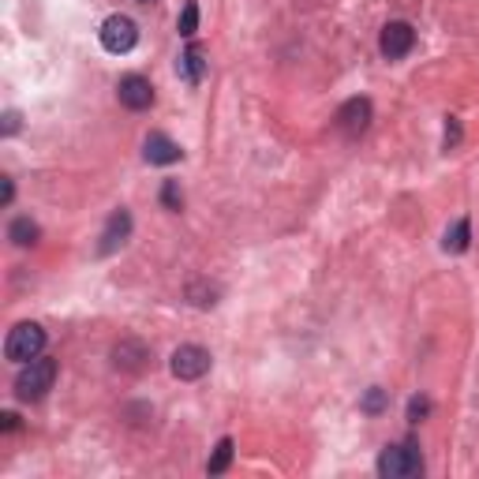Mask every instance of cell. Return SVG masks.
Listing matches in <instances>:
<instances>
[{
    "label": "cell",
    "instance_id": "20",
    "mask_svg": "<svg viewBox=\"0 0 479 479\" xmlns=\"http://www.w3.org/2000/svg\"><path fill=\"white\" fill-rule=\"evenodd\" d=\"M457 139H461V127H457V120L450 116V127H445V150H450Z\"/></svg>",
    "mask_w": 479,
    "mask_h": 479
},
{
    "label": "cell",
    "instance_id": "9",
    "mask_svg": "<svg viewBox=\"0 0 479 479\" xmlns=\"http://www.w3.org/2000/svg\"><path fill=\"white\" fill-rule=\"evenodd\" d=\"M127 236H132V214H127V210L120 206V210H113L109 221H105V233H102L98 251H102V254H113Z\"/></svg>",
    "mask_w": 479,
    "mask_h": 479
},
{
    "label": "cell",
    "instance_id": "24",
    "mask_svg": "<svg viewBox=\"0 0 479 479\" xmlns=\"http://www.w3.org/2000/svg\"><path fill=\"white\" fill-rule=\"evenodd\" d=\"M139 5H154V0H139Z\"/></svg>",
    "mask_w": 479,
    "mask_h": 479
},
{
    "label": "cell",
    "instance_id": "19",
    "mask_svg": "<svg viewBox=\"0 0 479 479\" xmlns=\"http://www.w3.org/2000/svg\"><path fill=\"white\" fill-rule=\"evenodd\" d=\"M162 203L169 206V210H180V187H176V180H165V187H162Z\"/></svg>",
    "mask_w": 479,
    "mask_h": 479
},
{
    "label": "cell",
    "instance_id": "6",
    "mask_svg": "<svg viewBox=\"0 0 479 479\" xmlns=\"http://www.w3.org/2000/svg\"><path fill=\"white\" fill-rule=\"evenodd\" d=\"M412 45H416V30H412L404 19H394L382 26V35H378V49L386 60H401L412 53Z\"/></svg>",
    "mask_w": 479,
    "mask_h": 479
},
{
    "label": "cell",
    "instance_id": "14",
    "mask_svg": "<svg viewBox=\"0 0 479 479\" xmlns=\"http://www.w3.org/2000/svg\"><path fill=\"white\" fill-rule=\"evenodd\" d=\"M38 236H42V229H38V221H30V217H15L8 225V240L15 247H35Z\"/></svg>",
    "mask_w": 479,
    "mask_h": 479
},
{
    "label": "cell",
    "instance_id": "18",
    "mask_svg": "<svg viewBox=\"0 0 479 479\" xmlns=\"http://www.w3.org/2000/svg\"><path fill=\"white\" fill-rule=\"evenodd\" d=\"M427 412H431V401H427V397H412V401H408V420H412V424H420Z\"/></svg>",
    "mask_w": 479,
    "mask_h": 479
},
{
    "label": "cell",
    "instance_id": "3",
    "mask_svg": "<svg viewBox=\"0 0 479 479\" xmlns=\"http://www.w3.org/2000/svg\"><path fill=\"white\" fill-rule=\"evenodd\" d=\"M42 348H45V330L38 323H19L5 337V356L12 364H30L35 356H42Z\"/></svg>",
    "mask_w": 479,
    "mask_h": 479
},
{
    "label": "cell",
    "instance_id": "23",
    "mask_svg": "<svg viewBox=\"0 0 479 479\" xmlns=\"http://www.w3.org/2000/svg\"><path fill=\"white\" fill-rule=\"evenodd\" d=\"M0 199L12 203V180H8V176H5V191H0Z\"/></svg>",
    "mask_w": 479,
    "mask_h": 479
},
{
    "label": "cell",
    "instance_id": "8",
    "mask_svg": "<svg viewBox=\"0 0 479 479\" xmlns=\"http://www.w3.org/2000/svg\"><path fill=\"white\" fill-rule=\"evenodd\" d=\"M116 98L124 109H132V113H143L154 105V86L146 75H124L120 86H116Z\"/></svg>",
    "mask_w": 479,
    "mask_h": 479
},
{
    "label": "cell",
    "instance_id": "21",
    "mask_svg": "<svg viewBox=\"0 0 479 479\" xmlns=\"http://www.w3.org/2000/svg\"><path fill=\"white\" fill-rule=\"evenodd\" d=\"M19 132V113L12 109V113H5V135H15Z\"/></svg>",
    "mask_w": 479,
    "mask_h": 479
},
{
    "label": "cell",
    "instance_id": "4",
    "mask_svg": "<svg viewBox=\"0 0 479 479\" xmlns=\"http://www.w3.org/2000/svg\"><path fill=\"white\" fill-rule=\"evenodd\" d=\"M98 38H102V45L109 53L124 56V53H132L139 45V26H135V19H127V15H109L102 23V30H98Z\"/></svg>",
    "mask_w": 479,
    "mask_h": 479
},
{
    "label": "cell",
    "instance_id": "2",
    "mask_svg": "<svg viewBox=\"0 0 479 479\" xmlns=\"http://www.w3.org/2000/svg\"><path fill=\"white\" fill-rule=\"evenodd\" d=\"M424 472V457L416 450V442H397V445H386L378 457V475L386 479H412Z\"/></svg>",
    "mask_w": 479,
    "mask_h": 479
},
{
    "label": "cell",
    "instance_id": "10",
    "mask_svg": "<svg viewBox=\"0 0 479 479\" xmlns=\"http://www.w3.org/2000/svg\"><path fill=\"white\" fill-rule=\"evenodd\" d=\"M180 157H184V150H180L169 135L154 132V135L146 139V162H150V165H173V162H180Z\"/></svg>",
    "mask_w": 479,
    "mask_h": 479
},
{
    "label": "cell",
    "instance_id": "12",
    "mask_svg": "<svg viewBox=\"0 0 479 479\" xmlns=\"http://www.w3.org/2000/svg\"><path fill=\"white\" fill-rule=\"evenodd\" d=\"M180 75L191 86L203 83V75H206V53H203V45H187L184 49V56H180Z\"/></svg>",
    "mask_w": 479,
    "mask_h": 479
},
{
    "label": "cell",
    "instance_id": "1",
    "mask_svg": "<svg viewBox=\"0 0 479 479\" xmlns=\"http://www.w3.org/2000/svg\"><path fill=\"white\" fill-rule=\"evenodd\" d=\"M56 382V360L49 356H35L30 364H23V371L15 374V397L19 401H42Z\"/></svg>",
    "mask_w": 479,
    "mask_h": 479
},
{
    "label": "cell",
    "instance_id": "16",
    "mask_svg": "<svg viewBox=\"0 0 479 479\" xmlns=\"http://www.w3.org/2000/svg\"><path fill=\"white\" fill-rule=\"evenodd\" d=\"M176 30H180L184 38H195V30H199V5H195V0H187V5H184Z\"/></svg>",
    "mask_w": 479,
    "mask_h": 479
},
{
    "label": "cell",
    "instance_id": "7",
    "mask_svg": "<svg viewBox=\"0 0 479 479\" xmlns=\"http://www.w3.org/2000/svg\"><path fill=\"white\" fill-rule=\"evenodd\" d=\"M371 116H374V109H371L367 98H348L341 105V113H337V127H341L348 139H360L367 127H371Z\"/></svg>",
    "mask_w": 479,
    "mask_h": 479
},
{
    "label": "cell",
    "instance_id": "11",
    "mask_svg": "<svg viewBox=\"0 0 479 479\" xmlns=\"http://www.w3.org/2000/svg\"><path fill=\"white\" fill-rule=\"evenodd\" d=\"M113 360H116V367H124V371H139L146 360H150V353H146V344H139V341H120L116 348H113Z\"/></svg>",
    "mask_w": 479,
    "mask_h": 479
},
{
    "label": "cell",
    "instance_id": "5",
    "mask_svg": "<svg viewBox=\"0 0 479 479\" xmlns=\"http://www.w3.org/2000/svg\"><path fill=\"white\" fill-rule=\"evenodd\" d=\"M169 371L180 382H195V378H203L210 371V353L203 344H180L173 353V360H169Z\"/></svg>",
    "mask_w": 479,
    "mask_h": 479
},
{
    "label": "cell",
    "instance_id": "17",
    "mask_svg": "<svg viewBox=\"0 0 479 479\" xmlns=\"http://www.w3.org/2000/svg\"><path fill=\"white\" fill-rule=\"evenodd\" d=\"M386 404H390V397H386V390H382V386H371L360 408L367 412V416H378V412H382V408H386Z\"/></svg>",
    "mask_w": 479,
    "mask_h": 479
},
{
    "label": "cell",
    "instance_id": "13",
    "mask_svg": "<svg viewBox=\"0 0 479 479\" xmlns=\"http://www.w3.org/2000/svg\"><path fill=\"white\" fill-rule=\"evenodd\" d=\"M468 240H472V221H468V217H457L454 225L445 229L442 247L450 251V254H461V251H468Z\"/></svg>",
    "mask_w": 479,
    "mask_h": 479
},
{
    "label": "cell",
    "instance_id": "15",
    "mask_svg": "<svg viewBox=\"0 0 479 479\" xmlns=\"http://www.w3.org/2000/svg\"><path fill=\"white\" fill-rule=\"evenodd\" d=\"M229 461H233V438H221L217 450H214V457H210V464H206V472L210 475H221V472L229 468Z\"/></svg>",
    "mask_w": 479,
    "mask_h": 479
},
{
    "label": "cell",
    "instance_id": "22",
    "mask_svg": "<svg viewBox=\"0 0 479 479\" xmlns=\"http://www.w3.org/2000/svg\"><path fill=\"white\" fill-rule=\"evenodd\" d=\"M19 427V416H15V412H5V431H15Z\"/></svg>",
    "mask_w": 479,
    "mask_h": 479
}]
</instances>
